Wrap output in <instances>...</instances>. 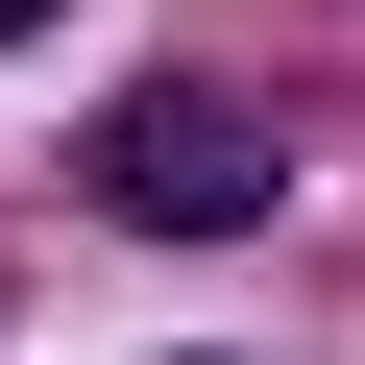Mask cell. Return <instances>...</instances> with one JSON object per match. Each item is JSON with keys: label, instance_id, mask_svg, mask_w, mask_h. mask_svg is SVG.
I'll use <instances>...</instances> for the list:
<instances>
[{"label": "cell", "instance_id": "6da1fadb", "mask_svg": "<svg viewBox=\"0 0 365 365\" xmlns=\"http://www.w3.org/2000/svg\"><path fill=\"white\" fill-rule=\"evenodd\" d=\"M73 170H98V220H146V244H244V220L292 195V122H268L244 73H146Z\"/></svg>", "mask_w": 365, "mask_h": 365}, {"label": "cell", "instance_id": "7a4b0ae2", "mask_svg": "<svg viewBox=\"0 0 365 365\" xmlns=\"http://www.w3.org/2000/svg\"><path fill=\"white\" fill-rule=\"evenodd\" d=\"M25 25H49V0H0V49H25Z\"/></svg>", "mask_w": 365, "mask_h": 365}]
</instances>
